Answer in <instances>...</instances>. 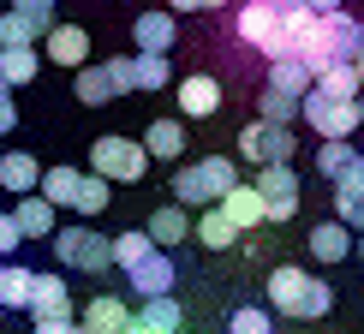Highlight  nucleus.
<instances>
[{"mask_svg": "<svg viewBox=\"0 0 364 334\" xmlns=\"http://www.w3.org/2000/svg\"><path fill=\"white\" fill-rule=\"evenodd\" d=\"M263 286H269V311H275V316H293V323H316V316L335 311V286L316 281V275H305V269H293V263L269 269Z\"/></svg>", "mask_w": 364, "mask_h": 334, "instance_id": "obj_1", "label": "nucleus"}, {"mask_svg": "<svg viewBox=\"0 0 364 334\" xmlns=\"http://www.w3.org/2000/svg\"><path fill=\"white\" fill-rule=\"evenodd\" d=\"M233 36L245 42V48H257L263 60H281V54H293V36H287L281 12L269 6V0H245V6L233 12Z\"/></svg>", "mask_w": 364, "mask_h": 334, "instance_id": "obj_2", "label": "nucleus"}, {"mask_svg": "<svg viewBox=\"0 0 364 334\" xmlns=\"http://www.w3.org/2000/svg\"><path fill=\"white\" fill-rule=\"evenodd\" d=\"M54 257L60 269H78V275H108L114 269V245L108 233H96V227H54Z\"/></svg>", "mask_w": 364, "mask_h": 334, "instance_id": "obj_3", "label": "nucleus"}, {"mask_svg": "<svg viewBox=\"0 0 364 334\" xmlns=\"http://www.w3.org/2000/svg\"><path fill=\"white\" fill-rule=\"evenodd\" d=\"M90 173H102L114 185H138V179L149 173V156H144V144L138 138H96L90 144Z\"/></svg>", "mask_w": 364, "mask_h": 334, "instance_id": "obj_4", "label": "nucleus"}, {"mask_svg": "<svg viewBox=\"0 0 364 334\" xmlns=\"http://www.w3.org/2000/svg\"><path fill=\"white\" fill-rule=\"evenodd\" d=\"M299 119H305L316 138H353L358 131L353 96H323V90H305V96H299Z\"/></svg>", "mask_w": 364, "mask_h": 334, "instance_id": "obj_5", "label": "nucleus"}, {"mask_svg": "<svg viewBox=\"0 0 364 334\" xmlns=\"http://www.w3.org/2000/svg\"><path fill=\"white\" fill-rule=\"evenodd\" d=\"M251 185H257V197H263V221H293L299 215V173H293V161H263Z\"/></svg>", "mask_w": 364, "mask_h": 334, "instance_id": "obj_6", "label": "nucleus"}, {"mask_svg": "<svg viewBox=\"0 0 364 334\" xmlns=\"http://www.w3.org/2000/svg\"><path fill=\"white\" fill-rule=\"evenodd\" d=\"M293 126H281V119H251L245 131H239V156H245L251 167H263V161H293Z\"/></svg>", "mask_w": 364, "mask_h": 334, "instance_id": "obj_7", "label": "nucleus"}, {"mask_svg": "<svg viewBox=\"0 0 364 334\" xmlns=\"http://www.w3.org/2000/svg\"><path fill=\"white\" fill-rule=\"evenodd\" d=\"M132 275V286H138L144 298H156V293H173V281H179V269H173V251H149V257H138V263L126 269Z\"/></svg>", "mask_w": 364, "mask_h": 334, "instance_id": "obj_8", "label": "nucleus"}, {"mask_svg": "<svg viewBox=\"0 0 364 334\" xmlns=\"http://www.w3.org/2000/svg\"><path fill=\"white\" fill-rule=\"evenodd\" d=\"M168 90L179 96V114H186V119H209V114L221 108V84L209 78V72H191V78H179Z\"/></svg>", "mask_w": 364, "mask_h": 334, "instance_id": "obj_9", "label": "nucleus"}, {"mask_svg": "<svg viewBox=\"0 0 364 334\" xmlns=\"http://www.w3.org/2000/svg\"><path fill=\"white\" fill-rule=\"evenodd\" d=\"M215 209L239 227V233H257V227H263V197H257V185H239L233 179V185L215 197Z\"/></svg>", "mask_w": 364, "mask_h": 334, "instance_id": "obj_10", "label": "nucleus"}, {"mask_svg": "<svg viewBox=\"0 0 364 334\" xmlns=\"http://www.w3.org/2000/svg\"><path fill=\"white\" fill-rule=\"evenodd\" d=\"M24 311L36 316H72V293H66V281L60 275H30V293H24Z\"/></svg>", "mask_w": 364, "mask_h": 334, "instance_id": "obj_11", "label": "nucleus"}, {"mask_svg": "<svg viewBox=\"0 0 364 334\" xmlns=\"http://www.w3.org/2000/svg\"><path fill=\"white\" fill-rule=\"evenodd\" d=\"M132 42H138V54H168L173 42H179L173 12H168V6H161V12H138V24H132Z\"/></svg>", "mask_w": 364, "mask_h": 334, "instance_id": "obj_12", "label": "nucleus"}, {"mask_svg": "<svg viewBox=\"0 0 364 334\" xmlns=\"http://www.w3.org/2000/svg\"><path fill=\"white\" fill-rule=\"evenodd\" d=\"M54 221H60V209H54L42 191H24V197H18V209H12V227H18V239H48V233H54Z\"/></svg>", "mask_w": 364, "mask_h": 334, "instance_id": "obj_13", "label": "nucleus"}, {"mask_svg": "<svg viewBox=\"0 0 364 334\" xmlns=\"http://www.w3.org/2000/svg\"><path fill=\"white\" fill-rule=\"evenodd\" d=\"M42 42H48L54 66H84V60H90V30L84 24H48V30H42Z\"/></svg>", "mask_w": 364, "mask_h": 334, "instance_id": "obj_14", "label": "nucleus"}, {"mask_svg": "<svg viewBox=\"0 0 364 334\" xmlns=\"http://www.w3.org/2000/svg\"><path fill=\"white\" fill-rule=\"evenodd\" d=\"M36 179H42V161L30 149H0V191L24 197V191H36Z\"/></svg>", "mask_w": 364, "mask_h": 334, "instance_id": "obj_15", "label": "nucleus"}, {"mask_svg": "<svg viewBox=\"0 0 364 334\" xmlns=\"http://www.w3.org/2000/svg\"><path fill=\"white\" fill-rule=\"evenodd\" d=\"M191 239H197L203 251H233V245H239V227L227 221L215 203H203V209H197V221H191Z\"/></svg>", "mask_w": 364, "mask_h": 334, "instance_id": "obj_16", "label": "nucleus"}, {"mask_svg": "<svg viewBox=\"0 0 364 334\" xmlns=\"http://www.w3.org/2000/svg\"><path fill=\"white\" fill-rule=\"evenodd\" d=\"M144 233H149V239H156V245H161V251H173V245H179V239H191V209H186V203H161V209H156V215H149V221H144Z\"/></svg>", "mask_w": 364, "mask_h": 334, "instance_id": "obj_17", "label": "nucleus"}, {"mask_svg": "<svg viewBox=\"0 0 364 334\" xmlns=\"http://www.w3.org/2000/svg\"><path fill=\"white\" fill-rule=\"evenodd\" d=\"M305 245H311L316 263H346L353 257V233H346V221H316Z\"/></svg>", "mask_w": 364, "mask_h": 334, "instance_id": "obj_18", "label": "nucleus"}, {"mask_svg": "<svg viewBox=\"0 0 364 334\" xmlns=\"http://www.w3.org/2000/svg\"><path fill=\"white\" fill-rule=\"evenodd\" d=\"M36 66H42V54H36V42H0V78H6L12 90L36 78Z\"/></svg>", "mask_w": 364, "mask_h": 334, "instance_id": "obj_19", "label": "nucleus"}, {"mask_svg": "<svg viewBox=\"0 0 364 334\" xmlns=\"http://www.w3.org/2000/svg\"><path fill=\"white\" fill-rule=\"evenodd\" d=\"M84 323L96 328V334H126L132 305H126V298H114V293H102V298H90V305H84Z\"/></svg>", "mask_w": 364, "mask_h": 334, "instance_id": "obj_20", "label": "nucleus"}, {"mask_svg": "<svg viewBox=\"0 0 364 334\" xmlns=\"http://www.w3.org/2000/svg\"><path fill=\"white\" fill-rule=\"evenodd\" d=\"M179 149H186V126H179V119H156V126L144 131V156L149 161H179Z\"/></svg>", "mask_w": 364, "mask_h": 334, "instance_id": "obj_21", "label": "nucleus"}, {"mask_svg": "<svg viewBox=\"0 0 364 334\" xmlns=\"http://www.w3.org/2000/svg\"><path fill=\"white\" fill-rule=\"evenodd\" d=\"M269 90H287V96H305L311 90V66L299 54H281V60H269Z\"/></svg>", "mask_w": 364, "mask_h": 334, "instance_id": "obj_22", "label": "nucleus"}, {"mask_svg": "<svg viewBox=\"0 0 364 334\" xmlns=\"http://www.w3.org/2000/svg\"><path fill=\"white\" fill-rule=\"evenodd\" d=\"M168 84H173L168 54H132V90H168Z\"/></svg>", "mask_w": 364, "mask_h": 334, "instance_id": "obj_23", "label": "nucleus"}, {"mask_svg": "<svg viewBox=\"0 0 364 334\" xmlns=\"http://www.w3.org/2000/svg\"><path fill=\"white\" fill-rule=\"evenodd\" d=\"M30 275H36V269H24V263H6V257H0V311H24Z\"/></svg>", "mask_w": 364, "mask_h": 334, "instance_id": "obj_24", "label": "nucleus"}, {"mask_svg": "<svg viewBox=\"0 0 364 334\" xmlns=\"http://www.w3.org/2000/svg\"><path fill=\"white\" fill-rule=\"evenodd\" d=\"M36 191L48 197L54 209H72V191H78V167H42V179H36Z\"/></svg>", "mask_w": 364, "mask_h": 334, "instance_id": "obj_25", "label": "nucleus"}, {"mask_svg": "<svg viewBox=\"0 0 364 334\" xmlns=\"http://www.w3.org/2000/svg\"><path fill=\"white\" fill-rule=\"evenodd\" d=\"M311 90H323V96H358V72H353V60H328V66L311 78Z\"/></svg>", "mask_w": 364, "mask_h": 334, "instance_id": "obj_26", "label": "nucleus"}, {"mask_svg": "<svg viewBox=\"0 0 364 334\" xmlns=\"http://www.w3.org/2000/svg\"><path fill=\"white\" fill-rule=\"evenodd\" d=\"M108 203H114L108 179H102V173H78V191H72V209H78V215H102Z\"/></svg>", "mask_w": 364, "mask_h": 334, "instance_id": "obj_27", "label": "nucleus"}, {"mask_svg": "<svg viewBox=\"0 0 364 334\" xmlns=\"http://www.w3.org/2000/svg\"><path fill=\"white\" fill-rule=\"evenodd\" d=\"M78 102L84 108H102V102H114V84H108V66H78Z\"/></svg>", "mask_w": 364, "mask_h": 334, "instance_id": "obj_28", "label": "nucleus"}, {"mask_svg": "<svg viewBox=\"0 0 364 334\" xmlns=\"http://www.w3.org/2000/svg\"><path fill=\"white\" fill-rule=\"evenodd\" d=\"M227 334H275V311L269 305H239L227 316Z\"/></svg>", "mask_w": 364, "mask_h": 334, "instance_id": "obj_29", "label": "nucleus"}, {"mask_svg": "<svg viewBox=\"0 0 364 334\" xmlns=\"http://www.w3.org/2000/svg\"><path fill=\"white\" fill-rule=\"evenodd\" d=\"M257 119H281V126H293V119H299V96L263 84V96H257Z\"/></svg>", "mask_w": 364, "mask_h": 334, "instance_id": "obj_30", "label": "nucleus"}, {"mask_svg": "<svg viewBox=\"0 0 364 334\" xmlns=\"http://www.w3.org/2000/svg\"><path fill=\"white\" fill-rule=\"evenodd\" d=\"M197 179L209 185V197H221V191H227V185L239 179V167L227 161V156H203V161H197Z\"/></svg>", "mask_w": 364, "mask_h": 334, "instance_id": "obj_31", "label": "nucleus"}, {"mask_svg": "<svg viewBox=\"0 0 364 334\" xmlns=\"http://www.w3.org/2000/svg\"><path fill=\"white\" fill-rule=\"evenodd\" d=\"M108 245H114V269H132L138 257H149V251H156V239H149L144 227H138V233H119V239H108Z\"/></svg>", "mask_w": 364, "mask_h": 334, "instance_id": "obj_32", "label": "nucleus"}, {"mask_svg": "<svg viewBox=\"0 0 364 334\" xmlns=\"http://www.w3.org/2000/svg\"><path fill=\"white\" fill-rule=\"evenodd\" d=\"M173 203H186V209H203V203H215V197H209V185L197 179V167H179V179H173Z\"/></svg>", "mask_w": 364, "mask_h": 334, "instance_id": "obj_33", "label": "nucleus"}, {"mask_svg": "<svg viewBox=\"0 0 364 334\" xmlns=\"http://www.w3.org/2000/svg\"><path fill=\"white\" fill-rule=\"evenodd\" d=\"M346 161H353V138H323V149H316V173L335 179Z\"/></svg>", "mask_w": 364, "mask_h": 334, "instance_id": "obj_34", "label": "nucleus"}, {"mask_svg": "<svg viewBox=\"0 0 364 334\" xmlns=\"http://www.w3.org/2000/svg\"><path fill=\"white\" fill-rule=\"evenodd\" d=\"M12 12H18V18H24L30 30H36V36L54 24V0H12Z\"/></svg>", "mask_w": 364, "mask_h": 334, "instance_id": "obj_35", "label": "nucleus"}, {"mask_svg": "<svg viewBox=\"0 0 364 334\" xmlns=\"http://www.w3.org/2000/svg\"><path fill=\"white\" fill-rule=\"evenodd\" d=\"M335 221H346V233H364V197L335 191Z\"/></svg>", "mask_w": 364, "mask_h": 334, "instance_id": "obj_36", "label": "nucleus"}, {"mask_svg": "<svg viewBox=\"0 0 364 334\" xmlns=\"http://www.w3.org/2000/svg\"><path fill=\"white\" fill-rule=\"evenodd\" d=\"M335 191H346V197H364V156H358V149H353V161H346L341 173H335Z\"/></svg>", "mask_w": 364, "mask_h": 334, "instance_id": "obj_37", "label": "nucleus"}, {"mask_svg": "<svg viewBox=\"0 0 364 334\" xmlns=\"http://www.w3.org/2000/svg\"><path fill=\"white\" fill-rule=\"evenodd\" d=\"M108 84H114V96H132V54L108 60Z\"/></svg>", "mask_w": 364, "mask_h": 334, "instance_id": "obj_38", "label": "nucleus"}, {"mask_svg": "<svg viewBox=\"0 0 364 334\" xmlns=\"http://www.w3.org/2000/svg\"><path fill=\"white\" fill-rule=\"evenodd\" d=\"M0 42H36V30H30L18 12H6V18H0Z\"/></svg>", "mask_w": 364, "mask_h": 334, "instance_id": "obj_39", "label": "nucleus"}, {"mask_svg": "<svg viewBox=\"0 0 364 334\" xmlns=\"http://www.w3.org/2000/svg\"><path fill=\"white\" fill-rule=\"evenodd\" d=\"M18 251V227H12V215H0V257Z\"/></svg>", "mask_w": 364, "mask_h": 334, "instance_id": "obj_40", "label": "nucleus"}, {"mask_svg": "<svg viewBox=\"0 0 364 334\" xmlns=\"http://www.w3.org/2000/svg\"><path fill=\"white\" fill-rule=\"evenodd\" d=\"M12 126H18V108H12V96H0V138H6Z\"/></svg>", "mask_w": 364, "mask_h": 334, "instance_id": "obj_41", "label": "nucleus"}, {"mask_svg": "<svg viewBox=\"0 0 364 334\" xmlns=\"http://www.w3.org/2000/svg\"><path fill=\"white\" fill-rule=\"evenodd\" d=\"M126 334H179V328H161V323H144V316H132Z\"/></svg>", "mask_w": 364, "mask_h": 334, "instance_id": "obj_42", "label": "nucleus"}, {"mask_svg": "<svg viewBox=\"0 0 364 334\" xmlns=\"http://www.w3.org/2000/svg\"><path fill=\"white\" fill-rule=\"evenodd\" d=\"M311 12H335V6H346V0H305Z\"/></svg>", "mask_w": 364, "mask_h": 334, "instance_id": "obj_43", "label": "nucleus"}, {"mask_svg": "<svg viewBox=\"0 0 364 334\" xmlns=\"http://www.w3.org/2000/svg\"><path fill=\"white\" fill-rule=\"evenodd\" d=\"M168 12L179 18V12H197V0H168Z\"/></svg>", "mask_w": 364, "mask_h": 334, "instance_id": "obj_44", "label": "nucleus"}, {"mask_svg": "<svg viewBox=\"0 0 364 334\" xmlns=\"http://www.w3.org/2000/svg\"><path fill=\"white\" fill-rule=\"evenodd\" d=\"M353 72H358V90H364V48L353 54Z\"/></svg>", "mask_w": 364, "mask_h": 334, "instance_id": "obj_45", "label": "nucleus"}, {"mask_svg": "<svg viewBox=\"0 0 364 334\" xmlns=\"http://www.w3.org/2000/svg\"><path fill=\"white\" fill-rule=\"evenodd\" d=\"M197 6H203V12H221V6H233V0H197Z\"/></svg>", "mask_w": 364, "mask_h": 334, "instance_id": "obj_46", "label": "nucleus"}, {"mask_svg": "<svg viewBox=\"0 0 364 334\" xmlns=\"http://www.w3.org/2000/svg\"><path fill=\"white\" fill-rule=\"evenodd\" d=\"M269 6H275V12H293V6H305V0H269Z\"/></svg>", "mask_w": 364, "mask_h": 334, "instance_id": "obj_47", "label": "nucleus"}, {"mask_svg": "<svg viewBox=\"0 0 364 334\" xmlns=\"http://www.w3.org/2000/svg\"><path fill=\"white\" fill-rule=\"evenodd\" d=\"M353 108H358V131H364V90H358V96H353Z\"/></svg>", "mask_w": 364, "mask_h": 334, "instance_id": "obj_48", "label": "nucleus"}, {"mask_svg": "<svg viewBox=\"0 0 364 334\" xmlns=\"http://www.w3.org/2000/svg\"><path fill=\"white\" fill-rule=\"evenodd\" d=\"M72 334H96V328H90V323H72Z\"/></svg>", "mask_w": 364, "mask_h": 334, "instance_id": "obj_49", "label": "nucleus"}, {"mask_svg": "<svg viewBox=\"0 0 364 334\" xmlns=\"http://www.w3.org/2000/svg\"><path fill=\"white\" fill-rule=\"evenodd\" d=\"M0 96H12V84H6V78H0Z\"/></svg>", "mask_w": 364, "mask_h": 334, "instance_id": "obj_50", "label": "nucleus"}, {"mask_svg": "<svg viewBox=\"0 0 364 334\" xmlns=\"http://www.w3.org/2000/svg\"><path fill=\"white\" fill-rule=\"evenodd\" d=\"M358 48H364V18H358Z\"/></svg>", "mask_w": 364, "mask_h": 334, "instance_id": "obj_51", "label": "nucleus"}]
</instances>
